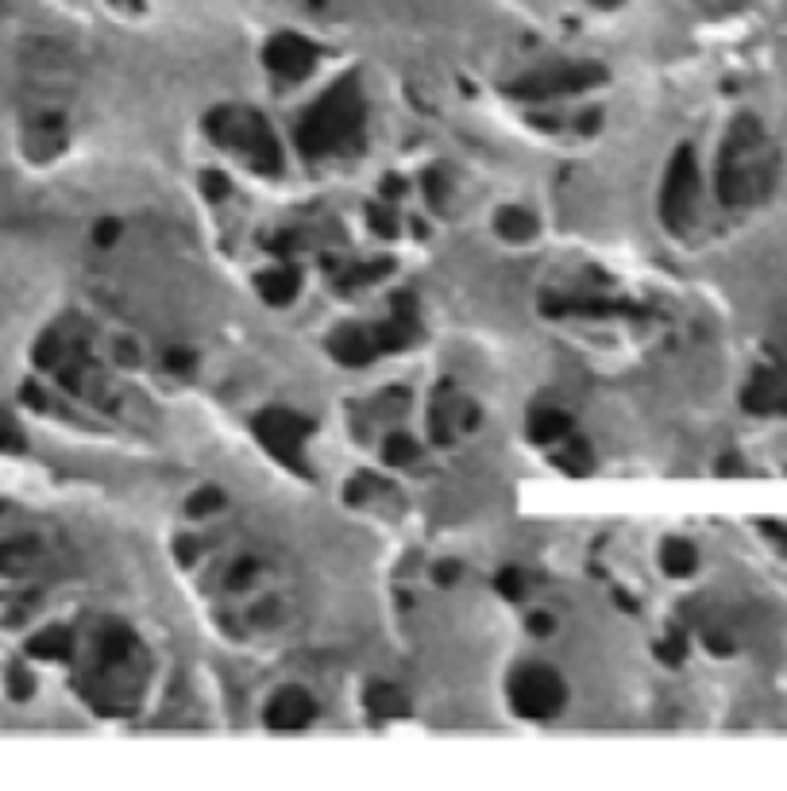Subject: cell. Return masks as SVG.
Returning <instances> with one entry per match:
<instances>
[{
	"label": "cell",
	"mask_w": 787,
	"mask_h": 791,
	"mask_svg": "<svg viewBox=\"0 0 787 791\" xmlns=\"http://www.w3.org/2000/svg\"><path fill=\"white\" fill-rule=\"evenodd\" d=\"M413 460H417V444H413V440L409 437H402V433H398V437H390L386 440V464H413Z\"/></svg>",
	"instance_id": "d6986e66"
},
{
	"label": "cell",
	"mask_w": 787,
	"mask_h": 791,
	"mask_svg": "<svg viewBox=\"0 0 787 791\" xmlns=\"http://www.w3.org/2000/svg\"><path fill=\"white\" fill-rule=\"evenodd\" d=\"M660 564H664V572L676 575V579H683V575L695 572V564H699V552H695V545L691 541H668L664 545V552H660Z\"/></svg>",
	"instance_id": "e0dca14e"
},
{
	"label": "cell",
	"mask_w": 787,
	"mask_h": 791,
	"mask_svg": "<svg viewBox=\"0 0 787 791\" xmlns=\"http://www.w3.org/2000/svg\"><path fill=\"white\" fill-rule=\"evenodd\" d=\"M494 228H498V236L502 240H510V244H525V240H533V232H537V220L529 217L525 209H502L498 217H494Z\"/></svg>",
	"instance_id": "5bb4252c"
},
{
	"label": "cell",
	"mask_w": 787,
	"mask_h": 791,
	"mask_svg": "<svg viewBox=\"0 0 787 791\" xmlns=\"http://www.w3.org/2000/svg\"><path fill=\"white\" fill-rule=\"evenodd\" d=\"M220 506V491H197L190 498V514L193 518H205V514H213Z\"/></svg>",
	"instance_id": "cb8c5ba5"
},
{
	"label": "cell",
	"mask_w": 787,
	"mask_h": 791,
	"mask_svg": "<svg viewBox=\"0 0 787 791\" xmlns=\"http://www.w3.org/2000/svg\"><path fill=\"white\" fill-rule=\"evenodd\" d=\"M780 159L772 151V143L764 136L753 116H737L730 136L722 143V159H718V197L730 209L757 205L760 197H768L776 182Z\"/></svg>",
	"instance_id": "6da1fadb"
},
{
	"label": "cell",
	"mask_w": 787,
	"mask_h": 791,
	"mask_svg": "<svg viewBox=\"0 0 787 791\" xmlns=\"http://www.w3.org/2000/svg\"><path fill=\"white\" fill-rule=\"evenodd\" d=\"M255 290H259V298L271 301V305H286V301L298 298L301 274L294 267H271V271H263L255 278Z\"/></svg>",
	"instance_id": "7c38bea8"
},
{
	"label": "cell",
	"mask_w": 787,
	"mask_h": 791,
	"mask_svg": "<svg viewBox=\"0 0 787 791\" xmlns=\"http://www.w3.org/2000/svg\"><path fill=\"white\" fill-rule=\"evenodd\" d=\"M367 220H371V228H375L379 236H394V228H398V224H394V213H386L382 205H371V209H367Z\"/></svg>",
	"instance_id": "d4e9b609"
},
{
	"label": "cell",
	"mask_w": 787,
	"mask_h": 791,
	"mask_svg": "<svg viewBox=\"0 0 787 791\" xmlns=\"http://www.w3.org/2000/svg\"><path fill=\"white\" fill-rule=\"evenodd\" d=\"M695 205H699V163H695L691 147H679L668 163V174H664V190H660L664 224L683 232L695 220Z\"/></svg>",
	"instance_id": "277c9868"
},
{
	"label": "cell",
	"mask_w": 787,
	"mask_h": 791,
	"mask_svg": "<svg viewBox=\"0 0 787 791\" xmlns=\"http://www.w3.org/2000/svg\"><path fill=\"white\" fill-rule=\"evenodd\" d=\"M606 82V70L598 62H571V66H552V70H537L525 74L510 85V93L521 101H552V97H568V93H583Z\"/></svg>",
	"instance_id": "5b68a950"
},
{
	"label": "cell",
	"mask_w": 787,
	"mask_h": 791,
	"mask_svg": "<svg viewBox=\"0 0 787 791\" xmlns=\"http://www.w3.org/2000/svg\"><path fill=\"white\" fill-rule=\"evenodd\" d=\"M328 352L336 355L340 363H348V367H363V363H371V359L382 352L379 336H375V325L336 328V332L328 336Z\"/></svg>",
	"instance_id": "8fae6325"
},
{
	"label": "cell",
	"mask_w": 787,
	"mask_h": 791,
	"mask_svg": "<svg viewBox=\"0 0 787 791\" xmlns=\"http://www.w3.org/2000/svg\"><path fill=\"white\" fill-rule=\"evenodd\" d=\"M39 545L31 537H16V541H0V572H20L24 564L35 560Z\"/></svg>",
	"instance_id": "ac0fdd59"
},
{
	"label": "cell",
	"mask_w": 787,
	"mask_h": 791,
	"mask_svg": "<svg viewBox=\"0 0 787 791\" xmlns=\"http://www.w3.org/2000/svg\"><path fill=\"white\" fill-rule=\"evenodd\" d=\"M741 406L749 413H787V375L776 367H760L741 390Z\"/></svg>",
	"instance_id": "30bf717a"
},
{
	"label": "cell",
	"mask_w": 787,
	"mask_h": 791,
	"mask_svg": "<svg viewBox=\"0 0 787 791\" xmlns=\"http://www.w3.org/2000/svg\"><path fill=\"white\" fill-rule=\"evenodd\" d=\"M263 58H267L271 74L286 78V82H298V78H305V74L313 70V62H317V47H313L309 39H301V35L282 31V35H274L271 43H267V55Z\"/></svg>",
	"instance_id": "ba28073f"
},
{
	"label": "cell",
	"mask_w": 787,
	"mask_h": 791,
	"mask_svg": "<svg viewBox=\"0 0 787 791\" xmlns=\"http://www.w3.org/2000/svg\"><path fill=\"white\" fill-rule=\"evenodd\" d=\"M28 653L39 656V660H66V656L74 653V637H70V629H43V633H35L28 641Z\"/></svg>",
	"instance_id": "4fadbf2b"
},
{
	"label": "cell",
	"mask_w": 787,
	"mask_h": 791,
	"mask_svg": "<svg viewBox=\"0 0 787 791\" xmlns=\"http://www.w3.org/2000/svg\"><path fill=\"white\" fill-rule=\"evenodd\" d=\"M564 699H568V687L544 664L517 668L510 676V703L521 718H552V714H560Z\"/></svg>",
	"instance_id": "8992f818"
},
{
	"label": "cell",
	"mask_w": 787,
	"mask_h": 791,
	"mask_svg": "<svg viewBox=\"0 0 787 791\" xmlns=\"http://www.w3.org/2000/svg\"><path fill=\"white\" fill-rule=\"evenodd\" d=\"M656 653H660L664 664H679V660L687 656V641H683L679 633H668V641H660V649H656Z\"/></svg>",
	"instance_id": "603a6c76"
},
{
	"label": "cell",
	"mask_w": 787,
	"mask_h": 791,
	"mask_svg": "<svg viewBox=\"0 0 787 791\" xmlns=\"http://www.w3.org/2000/svg\"><path fill=\"white\" fill-rule=\"evenodd\" d=\"M390 271V263L386 259H379V263H371V267H355V271H348L340 282L344 286H367V282H375V278H382V274Z\"/></svg>",
	"instance_id": "44dd1931"
},
{
	"label": "cell",
	"mask_w": 787,
	"mask_h": 791,
	"mask_svg": "<svg viewBox=\"0 0 787 791\" xmlns=\"http://www.w3.org/2000/svg\"><path fill=\"white\" fill-rule=\"evenodd\" d=\"M205 193H209V197H224V193H228V182H224L220 174H205Z\"/></svg>",
	"instance_id": "4316f807"
},
{
	"label": "cell",
	"mask_w": 787,
	"mask_h": 791,
	"mask_svg": "<svg viewBox=\"0 0 787 791\" xmlns=\"http://www.w3.org/2000/svg\"><path fill=\"white\" fill-rule=\"evenodd\" d=\"M367 710H371L375 718H402V714H409V703L398 687L375 683V687L367 691Z\"/></svg>",
	"instance_id": "9a60e30c"
},
{
	"label": "cell",
	"mask_w": 787,
	"mask_h": 791,
	"mask_svg": "<svg viewBox=\"0 0 787 791\" xmlns=\"http://www.w3.org/2000/svg\"><path fill=\"white\" fill-rule=\"evenodd\" d=\"M255 433L271 448L274 460H282L286 467L301 471V440L309 433V421L290 410H263L255 417Z\"/></svg>",
	"instance_id": "52a82bcc"
},
{
	"label": "cell",
	"mask_w": 787,
	"mask_h": 791,
	"mask_svg": "<svg viewBox=\"0 0 787 791\" xmlns=\"http://www.w3.org/2000/svg\"><path fill=\"white\" fill-rule=\"evenodd\" d=\"M313 714H317V703H313L309 691L282 687L271 703H267V726H271L274 734H298V730H305L313 722Z\"/></svg>",
	"instance_id": "9c48e42d"
},
{
	"label": "cell",
	"mask_w": 787,
	"mask_h": 791,
	"mask_svg": "<svg viewBox=\"0 0 787 791\" xmlns=\"http://www.w3.org/2000/svg\"><path fill=\"white\" fill-rule=\"evenodd\" d=\"M598 4H610V0H598Z\"/></svg>",
	"instance_id": "4dcf8cb0"
},
{
	"label": "cell",
	"mask_w": 787,
	"mask_h": 791,
	"mask_svg": "<svg viewBox=\"0 0 787 791\" xmlns=\"http://www.w3.org/2000/svg\"><path fill=\"white\" fill-rule=\"evenodd\" d=\"M93 240L101 247H109V244H116L120 240V220H97V228H93Z\"/></svg>",
	"instance_id": "484cf974"
},
{
	"label": "cell",
	"mask_w": 787,
	"mask_h": 791,
	"mask_svg": "<svg viewBox=\"0 0 787 791\" xmlns=\"http://www.w3.org/2000/svg\"><path fill=\"white\" fill-rule=\"evenodd\" d=\"M529 629H533V633H548V629H552V618H548V614H537V618L529 622Z\"/></svg>",
	"instance_id": "f546056e"
},
{
	"label": "cell",
	"mask_w": 787,
	"mask_h": 791,
	"mask_svg": "<svg viewBox=\"0 0 787 791\" xmlns=\"http://www.w3.org/2000/svg\"><path fill=\"white\" fill-rule=\"evenodd\" d=\"M568 429H571L568 413L560 410H537L529 417V437L537 440V444H556Z\"/></svg>",
	"instance_id": "2e32d148"
},
{
	"label": "cell",
	"mask_w": 787,
	"mask_h": 791,
	"mask_svg": "<svg viewBox=\"0 0 787 791\" xmlns=\"http://www.w3.org/2000/svg\"><path fill=\"white\" fill-rule=\"evenodd\" d=\"M456 575H460V568H452V564H440V568H436V579H440V583H452Z\"/></svg>",
	"instance_id": "f1b7e54d"
},
{
	"label": "cell",
	"mask_w": 787,
	"mask_h": 791,
	"mask_svg": "<svg viewBox=\"0 0 787 791\" xmlns=\"http://www.w3.org/2000/svg\"><path fill=\"white\" fill-rule=\"evenodd\" d=\"M24 444H28V440L20 433V425L0 410V452H24Z\"/></svg>",
	"instance_id": "ffe728a7"
},
{
	"label": "cell",
	"mask_w": 787,
	"mask_h": 791,
	"mask_svg": "<svg viewBox=\"0 0 787 791\" xmlns=\"http://www.w3.org/2000/svg\"><path fill=\"white\" fill-rule=\"evenodd\" d=\"M205 128H209V136L217 139L220 147L240 151L259 174H274L282 166L274 132L255 109H213L209 120H205Z\"/></svg>",
	"instance_id": "3957f363"
},
{
	"label": "cell",
	"mask_w": 787,
	"mask_h": 791,
	"mask_svg": "<svg viewBox=\"0 0 787 791\" xmlns=\"http://www.w3.org/2000/svg\"><path fill=\"white\" fill-rule=\"evenodd\" d=\"M706 645H710V649H714V653H733V645L730 641H722V633H710V637H706Z\"/></svg>",
	"instance_id": "83f0119b"
},
{
	"label": "cell",
	"mask_w": 787,
	"mask_h": 791,
	"mask_svg": "<svg viewBox=\"0 0 787 791\" xmlns=\"http://www.w3.org/2000/svg\"><path fill=\"white\" fill-rule=\"evenodd\" d=\"M363 112L367 109H363V93H359L355 78H340L313 109L305 112V120L298 124V147L313 159L359 147Z\"/></svg>",
	"instance_id": "7a4b0ae2"
},
{
	"label": "cell",
	"mask_w": 787,
	"mask_h": 791,
	"mask_svg": "<svg viewBox=\"0 0 787 791\" xmlns=\"http://www.w3.org/2000/svg\"><path fill=\"white\" fill-rule=\"evenodd\" d=\"M494 583H498V591H502V595H506V599H521V595H525V579H521V572H514V568H506V572H498V579H494Z\"/></svg>",
	"instance_id": "7402d4cb"
}]
</instances>
